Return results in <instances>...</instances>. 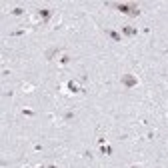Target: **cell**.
<instances>
[{
  "mask_svg": "<svg viewBox=\"0 0 168 168\" xmlns=\"http://www.w3.org/2000/svg\"><path fill=\"white\" fill-rule=\"evenodd\" d=\"M138 30L136 28H132V26H122V34H126V36H134Z\"/></svg>",
  "mask_w": 168,
  "mask_h": 168,
  "instance_id": "obj_4",
  "label": "cell"
},
{
  "mask_svg": "<svg viewBox=\"0 0 168 168\" xmlns=\"http://www.w3.org/2000/svg\"><path fill=\"white\" fill-rule=\"evenodd\" d=\"M122 84H124L126 88H132V86H136V84H138V80H136L132 74H122Z\"/></svg>",
  "mask_w": 168,
  "mask_h": 168,
  "instance_id": "obj_2",
  "label": "cell"
},
{
  "mask_svg": "<svg viewBox=\"0 0 168 168\" xmlns=\"http://www.w3.org/2000/svg\"><path fill=\"white\" fill-rule=\"evenodd\" d=\"M66 92H68V94H80V92H82V88L78 86V82L68 80V82H66Z\"/></svg>",
  "mask_w": 168,
  "mask_h": 168,
  "instance_id": "obj_1",
  "label": "cell"
},
{
  "mask_svg": "<svg viewBox=\"0 0 168 168\" xmlns=\"http://www.w3.org/2000/svg\"><path fill=\"white\" fill-rule=\"evenodd\" d=\"M68 62H70V56H62L60 58V64H68Z\"/></svg>",
  "mask_w": 168,
  "mask_h": 168,
  "instance_id": "obj_8",
  "label": "cell"
},
{
  "mask_svg": "<svg viewBox=\"0 0 168 168\" xmlns=\"http://www.w3.org/2000/svg\"><path fill=\"white\" fill-rule=\"evenodd\" d=\"M72 118H74V112H66L64 114V120H72Z\"/></svg>",
  "mask_w": 168,
  "mask_h": 168,
  "instance_id": "obj_9",
  "label": "cell"
},
{
  "mask_svg": "<svg viewBox=\"0 0 168 168\" xmlns=\"http://www.w3.org/2000/svg\"><path fill=\"white\" fill-rule=\"evenodd\" d=\"M38 14H40V18H42V22H44V20H48V18L52 16V10H50V8H44V10H40Z\"/></svg>",
  "mask_w": 168,
  "mask_h": 168,
  "instance_id": "obj_3",
  "label": "cell"
},
{
  "mask_svg": "<svg viewBox=\"0 0 168 168\" xmlns=\"http://www.w3.org/2000/svg\"><path fill=\"white\" fill-rule=\"evenodd\" d=\"M130 168H140V166H130Z\"/></svg>",
  "mask_w": 168,
  "mask_h": 168,
  "instance_id": "obj_13",
  "label": "cell"
},
{
  "mask_svg": "<svg viewBox=\"0 0 168 168\" xmlns=\"http://www.w3.org/2000/svg\"><path fill=\"white\" fill-rule=\"evenodd\" d=\"M48 168H58V166H54V164H52V166H48Z\"/></svg>",
  "mask_w": 168,
  "mask_h": 168,
  "instance_id": "obj_11",
  "label": "cell"
},
{
  "mask_svg": "<svg viewBox=\"0 0 168 168\" xmlns=\"http://www.w3.org/2000/svg\"><path fill=\"white\" fill-rule=\"evenodd\" d=\"M106 34H108V36L114 40V42H122V34H118V32H114V30H108Z\"/></svg>",
  "mask_w": 168,
  "mask_h": 168,
  "instance_id": "obj_5",
  "label": "cell"
},
{
  "mask_svg": "<svg viewBox=\"0 0 168 168\" xmlns=\"http://www.w3.org/2000/svg\"><path fill=\"white\" fill-rule=\"evenodd\" d=\"M38 168H46V166H42V164H40V166H38Z\"/></svg>",
  "mask_w": 168,
  "mask_h": 168,
  "instance_id": "obj_12",
  "label": "cell"
},
{
  "mask_svg": "<svg viewBox=\"0 0 168 168\" xmlns=\"http://www.w3.org/2000/svg\"><path fill=\"white\" fill-rule=\"evenodd\" d=\"M22 114H24V116H32L34 112H32V110H28V108H24V110H22Z\"/></svg>",
  "mask_w": 168,
  "mask_h": 168,
  "instance_id": "obj_10",
  "label": "cell"
},
{
  "mask_svg": "<svg viewBox=\"0 0 168 168\" xmlns=\"http://www.w3.org/2000/svg\"><path fill=\"white\" fill-rule=\"evenodd\" d=\"M12 14H14V16H22V14H24V8H14Z\"/></svg>",
  "mask_w": 168,
  "mask_h": 168,
  "instance_id": "obj_6",
  "label": "cell"
},
{
  "mask_svg": "<svg viewBox=\"0 0 168 168\" xmlns=\"http://www.w3.org/2000/svg\"><path fill=\"white\" fill-rule=\"evenodd\" d=\"M102 154H112V148L110 146H102Z\"/></svg>",
  "mask_w": 168,
  "mask_h": 168,
  "instance_id": "obj_7",
  "label": "cell"
}]
</instances>
